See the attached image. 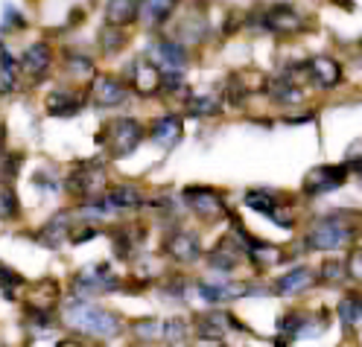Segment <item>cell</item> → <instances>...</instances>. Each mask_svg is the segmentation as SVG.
Masks as SVG:
<instances>
[{
    "label": "cell",
    "instance_id": "cell-12",
    "mask_svg": "<svg viewBox=\"0 0 362 347\" xmlns=\"http://www.w3.org/2000/svg\"><path fill=\"white\" fill-rule=\"evenodd\" d=\"M126 97H129L126 85H120L115 76H97L94 85H90V102L100 108L120 105V102H126Z\"/></svg>",
    "mask_w": 362,
    "mask_h": 347
},
{
    "label": "cell",
    "instance_id": "cell-39",
    "mask_svg": "<svg viewBox=\"0 0 362 347\" xmlns=\"http://www.w3.org/2000/svg\"><path fill=\"white\" fill-rule=\"evenodd\" d=\"M15 213H18V199H15V193L9 187H4V219L15 216Z\"/></svg>",
    "mask_w": 362,
    "mask_h": 347
},
{
    "label": "cell",
    "instance_id": "cell-31",
    "mask_svg": "<svg viewBox=\"0 0 362 347\" xmlns=\"http://www.w3.org/2000/svg\"><path fill=\"white\" fill-rule=\"evenodd\" d=\"M345 277H348V263H342V260H327L322 266V281L325 283H339V281H345Z\"/></svg>",
    "mask_w": 362,
    "mask_h": 347
},
{
    "label": "cell",
    "instance_id": "cell-28",
    "mask_svg": "<svg viewBox=\"0 0 362 347\" xmlns=\"http://www.w3.org/2000/svg\"><path fill=\"white\" fill-rule=\"evenodd\" d=\"M269 97H275L278 102H298L304 94H301V88H296L292 82H269Z\"/></svg>",
    "mask_w": 362,
    "mask_h": 347
},
{
    "label": "cell",
    "instance_id": "cell-18",
    "mask_svg": "<svg viewBox=\"0 0 362 347\" xmlns=\"http://www.w3.org/2000/svg\"><path fill=\"white\" fill-rule=\"evenodd\" d=\"M181 131H185V126H181V120L175 117V114H167V117L161 120H155L149 134H152V141L158 146H164V149H173L178 141H181Z\"/></svg>",
    "mask_w": 362,
    "mask_h": 347
},
{
    "label": "cell",
    "instance_id": "cell-11",
    "mask_svg": "<svg viewBox=\"0 0 362 347\" xmlns=\"http://www.w3.org/2000/svg\"><path fill=\"white\" fill-rule=\"evenodd\" d=\"M263 27L278 35H292V33L304 30V15L292 6H272L263 12Z\"/></svg>",
    "mask_w": 362,
    "mask_h": 347
},
{
    "label": "cell",
    "instance_id": "cell-29",
    "mask_svg": "<svg viewBox=\"0 0 362 347\" xmlns=\"http://www.w3.org/2000/svg\"><path fill=\"white\" fill-rule=\"evenodd\" d=\"M18 64L12 59V53L4 47V64H0V88H4V94H9V90L15 88V79H18Z\"/></svg>",
    "mask_w": 362,
    "mask_h": 347
},
{
    "label": "cell",
    "instance_id": "cell-38",
    "mask_svg": "<svg viewBox=\"0 0 362 347\" xmlns=\"http://www.w3.org/2000/svg\"><path fill=\"white\" fill-rule=\"evenodd\" d=\"M348 271H351L354 281H362V248H356V251L351 254V260H348Z\"/></svg>",
    "mask_w": 362,
    "mask_h": 347
},
{
    "label": "cell",
    "instance_id": "cell-13",
    "mask_svg": "<svg viewBox=\"0 0 362 347\" xmlns=\"http://www.w3.org/2000/svg\"><path fill=\"white\" fill-rule=\"evenodd\" d=\"M164 248H167L170 257L178 260V263H193V260H199V254H202V245H199V240L190 234V230H173V234L167 237V242H164Z\"/></svg>",
    "mask_w": 362,
    "mask_h": 347
},
{
    "label": "cell",
    "instance_id": "cell-2",
    "mask_svg": "<svg viewBox=\"0 0 362 347\" xmlns=\"http://www.w3.org/2000/svg\"><path fill=\"white\" fill-rule=\"evenodd\" d=\"M144 141V126L132 117H117V120H108L103 134L97 137V143L105 146L108 158H126L134 149L141 146Z\"/></svg>",
    "mask_w": 362,
    "mask_h": 347
},
{
    "label": "cell",
    "instance_id": "cell-32",
    "mask_svg": "<svg viewBox=\"0 0 362 347\" xmlns=\"http://www.w3.org/2000/svg\"><path fill=\"white\" fill-rule=\"evenodd\" d=\"M141 12H149L146 18L152 20V24H164V20H170V15L175 12L173 4H144Z\"/></svg>",
    "mask_w": 362,
    "mask_h": 347
},
{
    "label": "cell",
    "instance_id": "cell-16",
    "mask_svg": "<svg viewBox=\"0 0 362 347\" xmlns=\"http://www.w3.org/2000/svg\"><path fill=\"white\" fill-rule=\"evenodd\" d=\"M196 330H199V336L222 339L225 330H243V324H237L234 315H228V312H205V315H199Z\"/></svg>",
    "mask_w": 362,
    "mask_h": 347
},
{
    "label": "cell",
    "instance_id": "cell-19",
    "mask_svg": "<svg viewBox=\"0 0 362 347\" xmlns=\"http://www.w3.org/2000/svg\"><path fill=\"white\" fill-rule=\"evenodd\" d=\"M138 18H141V4H132V0H111V4H105V20L115 30L134 24Z\"/></svg>",
    "mask_w": 362,
    "mask_h": 347
},
{
    "label": "cell",
    "instance_id": "cell-15",
    "mask_svg": "<svg viewBox=\"0 0 362 347\" xmlns=\"http://www.w3.org/2000/svg\"><path fill=\"white\" fill-rule=\"evenodd\" d=\"M307 71H310V76L315 79V85H319V88H336L339 79H342V67H339V61L330 59V56L310 59L307 61Z\"/></svg>",
    "mask_w": 362,
    "mask_h": 347
},
{
    "label": "cell",
    "instance_id": "cell-35",
    "mask_svg": "<svg viewBox=\"0 0 362 347\" xmlns=\"http://www.w3.org/2000/svg\"><path fill=\"white\" fill-rule=\"evenodd\" d=\"M202 33H205V20H202L199 15H193V18H190V24L178 27V38H190V41H196Z\"/></svg>",
    "mask_w": 362,
    "mask_h": 347
},
{
    "label": "cell",
    "instance_id": "cell-6",
    "mask_svg": "<svg viewBox=\"0 0 362 347\" xmlns=\"http://www.w3.org/2000/svg\"><path fill=\"white\" fill-rule=\"evenodd\" d=\"M74 289L79 295H97V292H115L120 289L117 274L111 271L108 263H97V266H85L79 269V274L74 277Z\"/></svg>",
    "mask_w": 362,
    "mask_h": 347
},
{
    "label": "cell",
    "instance_id": "cell-8",
    "mask_svg": "<svg viewBox=\"0 0 362 347\" xmlns=\"http://www.w3.org/2000/svg\"><path fill=\"white\" fill-rule=\"evenodd\" d=\"M129 82H132V90H138L141 97H152L158 90H164V73L161 67L149 59H134L129 64Z\"/></svg>",
    "mask_w": 362,
    "mask_h": 347
},
{
    "label": "cell",
    "instance_id": "cell-5",
    "mask_svg": "<svg viewBox=\"0 0 362 347\" xmlns=\"http://www.w3.org/2000/svg\"><path fill=\"white\" fill-rule=\"evenodd\" d=\"M185 201L187 207L205 222H216L228 213V204H225L222 193H216L214 187H187L185 190Z\"/></svg>",
    "mask_w": 362,
    "mask_h": 347
},
{
    "label": "cell",
    "instance_id": "cell-34",
    "mask_svg": "<svg viewBox=\"0 0 362 347\" xmlns=\"http://www.w3.org/2000/svg\"><path fill=\"white\" fill-rule=\"evenodd\" d=\"M185 336H187V324L181 318L164 321V341H185Z\"/></svg>",
    "mask_w": 362,
    "mask_h": 347
},
{
    "label": "cell",
    "instance_id": "cell-3",
    "mask_svg": "<svg viewBox=\"0 0 362 347\" xmlns=\"http://www.w3.org/2000/svg\"><path fill=\"white\" fill-rule=\"evenodd\" d=\"M356 240V225L345 219H322L307 230V248L310 251H339L348 248Z\"/></svg>",
    "mask_w": 362,
    "mask_h": 347
},
{
    "label": "cell",
    "instance_id": "cell-9",
    "mask_svg": "<svg viewBox=\"0 0 362 347\" xmlns=\"http://www.w3.org/2000/svg\"><path fill=\"white\" fill-rule=\"evenodd\" d=\"M149 56L158 67H167V73L187 67V47L175 38H158L155 44H149Z\"/></svg>",
    "mask_w": 362,
    "mask_h": 347
},
{
    "label": "cell",
    "instance_id": "cell-17",
    "mask_svg": "<svg viewBox=\"0 0 362 347\" xmlns=\"http://www.w3.org/2000/svg\"><path fill=\"white\" fill-rule=\"evenodd\" d=\"M71 216H67V213H59V216H53L47 225H44L41 230H38V242L44 245V248H59L64 240H71L74 234H71Z\"/></svg>",
    "mask_w": 362,
    "mask_h": 347
},
{
    "label": "cell",
    "instance_id": "cell-26",
    "mask_svg": "<svg viewBox=\"0 0 362 347\" xmlns=\"http://www.w3.org/2000/svg\"><path fill=\"white\" fill-rule=\"evenodd\" d=\"M132 333L138 336V341H164V321L141 318L138 324H132Z\"/></svg>",
    "mask_w": 362,
    "mask_h": 347
},
{
    "label": "cell",
    "instance_id": "cell-20",
    "mask_svg": "<svg viewBox=\"0 0 362 347\" xmlns=\"http://www.w3.org/2000/svg\"><path fill=\"white\" fill-rule=\"evenodd\" d=\"M103 201L111 207V211H138L144 204V196L138 187H132V184H120V187H111Z\"/></svg>",
    "mask_w": 362,
    "mask_h": 347
},
{
    "label": "cell",
    "instance_id": "cell-14",
    "mask_svg": "<svg viewBox=\"0 0 362 347\" xmlns=\"http://www.w3.org/2000/svg\"><path fill=\"white\" fill-rule=\"evenodd\" d=\"M50 64H53V53L44 41L30 44V47L24 50V56H21V67H24V73L33 76V79H41L50 71Z\"/></svg>",
    "mask_w": 362,
    "mask_h": 347
},
{
    "label": "cell",
    "instance_id": "cell-30",
    "mask_svg": "<svg viewBox=\"0 0 362 347\" xmlns=\"http://www.w3.org/2000/svg\"><path fill=\"white\" fill-rule=\"evenodd\" d=\"M67 71H71L74 79H97L94 76V61L88 56H67Z\"/></svg>",
    "mask_w": 362,
    "mask_h": 347
},
{
    "label": "cell",
    "instance_id": "cell-7",
    "mask_svg": "<svg viewBox=\"0 0 362 347\" xmlns=\"http://www.w3.org/2000/svg\"><path fill=\"white\" fill-rule=\"evenodd\" d=\"M351 175V167L348 164H325V167H315L307 172L304 178V193L307 196H322V193H330L336 187H342Z\"/></svg>",
    "mask_w": 362,
    "mask_h": 347
},
{
    "label": "cell",
    "instance_id": "cell-22",
    "mask_svg": "<svg viewBox=\"0 0 362 347\" xmlns=\"http://www.w3.org/2000/svg\"><path fill=\"white\" fill-rule=\"evenodd\" d=\"M47 114L50 117H74V114L82 108V100L74 94V90H53V94L47 97Z\"/></svg>",
    "mask_w": 362,
    "mask_h": 347
},
{
    "label": "cell",
    "instance_id": "cell-27",
    "mask_svg": "<svg viewBox=\"0 0 362 347\" xmlns=\"http://www.w3.org/2000/svg\"><path fill=\"white\" fill-rule=\"evenodd\" d=\"M190 114H196V117H214V114L222 111V100L216 94H205V97H193L190 102Z\"/></svg>",
    "mask_w": 362,
    "mask_h": 347
},
{
    "label": "cell",
    "instance_id": "cell-23",
    "mask_svg": "<svg viewBox=\"0 0 362 347\" xmlns=\"http://www.w3.org/2000/svg\"><path fill=\"white\" fill-rule=\"evenodd\" d=\"M313 269H292V271H286V274H281L278 277V283H275V292L278 295H298V292H304L310 283H313Z\"/></svg>",
    "mask_w": 362,
    "mask_h": 347
},
{
    "label": "cell",
    "instance_id": "cell-25",
    "mask_svg": "<svg viewBox=\"0 0 362 347\" xmlns=\"http://www.w3.org/2000/svg\"><path fill=\"white\" fill-rule=\"evenodd\" d=\"M141 240V228H134V225H120L115 230V248H117V257H129L132 248L138 245Z\"/></svg>",
    "mask_w": 362,
    "mask_h": 347
},
{
    "label": "cell",
    "instance_id": "cell-4",
    "mask_svg": "<svg viewBox=\"0 0 362 347\" xmlns=\"http://www.w3.org/2000/svg\"><path fill=\"white\" fill-rule=\"evenodd\" d=\"M67 190H71L76 199L100 201L108 193V172L103 160H88V164L76 167L71 175H67Z\"/></svg>",
    "mask_w": 362,
    "mask_h": 347
},
{
    "label": "cell",
    "instance_id": "cell-36",
    "mask_svg": "<svg viewBox=\"0 0 362 347\" xmlns=\"http://www.w3.org/2000/svg\"><path fill=\"white\" fill-rule=\"evenodd\" d=\"M18 27H24V18H21V12L9 4H4V33L9 30H18Z\"/></svg>",
    "mask_w": 362,
    "mask_h": 347
},
{
    "label": "cell",
    "instance_id": "cell-10",
    "mask_svg": "<svg viewBox=\"0 0 362 347\" xmlns=\"http://www.w3.org/2000/svg\"><path fill=\"white\" fill-rule=\"evenodd\" d=\"M245 207H252V211L269 216L278 228H292L289 204H286V201H275V196H272V193H263V190L245 193Z\"/></svg>",
    "mask_w": 362,
    "mask_h": 347
},
{
    "label": "cell",
    "instance_id": "cell-40",
    "mask_svg": "<svg viewBox=\"0 0 362 347\" xmlns=\"http://www.w3.org/2000/svg\"><path fill=\"white\" fill-rule=\"evenodd\" d=\"M193 347H225V344H222V339H208V336H199V339L193 341Z\"/></svg>",
    "mask_w": 362,
    "mask_h": 347
},
{
    "label": "cell",
    "instance_id": "cell-1",
    "mask_svg": "<svg viewBox=\"0 0 362 347\" xmlns=\"http://www.w3.org/2000/svg\"><path fill=\"white\" fill-rule=\"evenodd\" d=\"M64 324L71 330L82 333V336H94V339H115L120 333V318L105 312L103 307L94 304H85V300H74L67 304L62 312Z\"/></svg>",
    "mask_w": 362,
    "mask_h": 347
},
{
    "label": "cell",
    "instance_id": "cell-21",
    "mask_svg": "<svg viewBox=\"0 0 362 347\" xmlns=\"http://www.w3.org/2000/svg\"><path fill=\"white\" fill-rule=\"evenodd\" d=\"M243 257H245V251H243V245L234 242V240H222V242H216V248L208 254L211 266H214V269H222V271H231Z\"/></svg>",
    "mask_w": 362,
    "mask_h": 347
},
{
    "label": "cell",
    "instance_id": "cell-37",
    "mask_svg": "<svg viewBox=\"0 0 362 347\" xmlns=\"http://www.w3.org/2000/svg\"><path fill=\"white\" fill-rule=\"evenodd\" d=\"M345 164L351 167V170H356V172H362V141H356V143H351V149H348V160Z\"/></svg>",
    "mask_w": 362,
    "mask_h": 347
},
{
    "label": "cell",
    "instance_id": "cell-33",
    "mask_svg": "<svg viewBox=\"0 0 362 347\" xmlns=\"http://www.w3.org/2000/svg\"><path fill=\"white\" fill-rule=\"evenodd\" d=\"M103 50L111 56V53H117L123 44H126V38H123V30H115V27H108V30H103Z\"/></svg>",
    "mask_w": 362,
    "mask_h": 347
},
{
    "label": "cell",
    "instance_id": "cell-42",
    "mask_svg": "<svg viewBox=\"0 0 362 347\" xmlns=\"http://www.w3.org/2000/svg\"><path fill=\"white\" fill-rule=\"evenodd\" d=\"M272 347H286V341L284 339H275V341H272Z\"/></svg>",
    "mask_w": 362,
    "mask_h": 347
},
{
    "label": "cell",
    "instance_id": "cell-41",
    "mask_svg": "<svg viewBox=\"0 0 362 347\" xmlns=\"http://www.w3.org/2000/svg\"><path fill=\"white\" fill-rule=\"evenodd\" d=\"M56 347H82L79 341H74V339H64V341H59Z\"/></svg>",
    "mask_w": 362,
    "mask_h": 347
},
{
    "label": "cell",
    "instance_id": "cell-24",
    "mask_svg": "<svg viewBox=\"0 0 362 347\" xmlns=\"http://www.w3.org/2000/svg\"><path fill=\"white\" fill-rule=\"evenodd\" d=\"M339 321H342L348 330L362 321V295L359 292H348L342 300H339Z\"/></svg>",
    "mask_w": 362,
    "mask_h": 347
}]
</instances>
